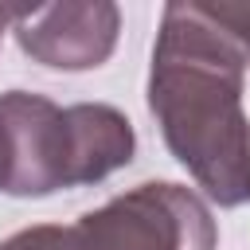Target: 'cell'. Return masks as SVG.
I'll return each instance as SVG.
<instances>
[{
	"label": "cell",
	"instance_id": "6da1fadb",
	"mask_svg": "<svg viewBox=\"0 0 250 250\" xmlns=\"http://www.w3.org/2000/svg\"><path fill=\"white\" fill-rule=\"evenodd\" d=\"M246 47L203 8L168 4L148 62V109L176 164L219 207L250 203Z\"/></svg>",
	"mask_w": 250,
	"mask_h": 250
},
{
	"label": "cell",
	"instance_id": "7a4b0ae2",
	"mask_svg": "<svg viewBox=\"0 0 250 250\" xmlns=\"http://www.w3.org/2000/svg\"><path fill=\"white\" fill-rule=\"evenodd\" d=\"M137 152L133 121L105 102L55 105L31 90L0 94V191L43 199L102 184Z\"/></svg>",
	"mask_w": 250,
	"mask_h": 250
},
{
	"label": "cell",
	"instance_id": "3957f363",
	"mask_svg": "<svg viewBox=\"0 0 250 250\" xmlns=\"http://www.w3.org/2000/svg\"><path fill=\"white\" fill-rule=\"evenodd\" d=\"M211 207L172 180H145L70 227L39 223L0 242V250H215Z\"/></svg>",
	"mask_w": 250,
	"mask_h": 250
},
{
	"label": "cell",
	"instance_id": "277c9868",
	"mask_svg": "<svg viewBox=\"0 0 250 250\" xmlns=\"http://www.w3.org/2000/svg\"><path fill=\"white\" fill-rule=\"evenodd\" d=\"M20 51L51 70H94L102 66L121 35V8L113 0H62V4H20L12 20Z\"/></svg>",
	"mask_w": 250,
	"mask_h": 250
},
{
	"label": "cell",
	"instance_id": "5b68a950",
	"mask_svg": "<svg viewBox=\"0 0 250 250\" xmlns=\"http://www.w3.org/2000/svg\"><path fill=\"white\" fill-rule=\"evenodd\" d=\"M242 47H246V55H250V4H203Z\"/></svg>",
	"mask_w": 250,
	"mask_h": 250
},
{
	"label": "cell",
	"instance_id": "8992f818",
	"mask_svg": "<svg viewBox=\"0 0 250 250\" xmlns=\"http://www.w3.org/2000/svg\"><path fill=\"white\" fill-rule=\"evenodd\" d=\"M16 8H20V4H0V39H4V31H8L12 20H16Z\"/></svg>",
	"mask_w": 250,
	"mask_h": 250
}]
</instances>
